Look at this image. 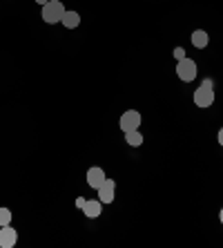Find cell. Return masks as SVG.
<instances>
[{"instance_id":"8","label":"cell","mask_w":223,"mask_h":248,"mask_svg":"<svg viewBox=\"0 0 223 248\" xmlns=\"http://www.w3.org/2000/svg\"><path fill=\"white\" fill-rule=\"evenodd\" d=\"M101 210H103V202H101V199H89V202H85V206H83V215L89 217V219L101 217Z\"/></svg>"},{"instance_id":"3","label":"cell","mask_w":223,"mask_h":248,"mask_svg":"<svg viewBox=\"0 0 223 248\" xmlns=\"http://www.w3.org/2000/svg\"><path fill=\"white\" fill-rule=\"evenodd\" d=\"M120 130L123 132H132V130H138V125H141V114H138L136 110H127L120 114Z\"/></svg>"},{"instance_id":"14","label":"cell","mask_w":223,"mask_h":248,"mask_svg":"<svg viewBox=\"0 0 223 248\" xmlns=\"http://www.w3.org/2000/svg\"><path fill=\"white\" fill-rule=\"evenodd\" d=\"M85 202H87V199H83V197H76V208H80V210H83Z\"/></svg>"},{"instance_id":"4","label":"cell","mask_w":223,"mask_h":248,"mask_svg":"<svg viewBox=\"0 0 223 248\" xmlns=\"http://www.w3.org/2000/svg\"><path fill=\"white\" fill-rule=\"evenodd\" d=\"M192 98H194V105H196V108L206 110V108H210V105L214 103V90L201 85L199 90H194V96H192Z\"/></svg>"},{"instance_id":"17","label":"cell","mask_w":223,"mask_h":248,"mask_svg":"<svg viewBox=\"0 0 223 248\" xmlns=\"http://www.w3.org/2000/svg\"><path fill=\"white\" fill-rule=\"evenodd\" d=\"M36 2H38V5L43 7V5H47V2H49V0H36Z\"/></svg>"},{"instance_id":"16","label":"cell","mask_w":223,"mask_h":248,"mask_svg":"<svg viewBox=\"0 0 223 248\" xmlns=\"http://www.w3.org/2000/svg\"><path fill=\"white\" fill-rule=\"evenodd\" d=\"M217 141H219V145H223V127L219 130V134H217Z\"/></svg>"},{"instance_id":"6","label":"cell","mask_w":223,"mask_h":248,"mask_svg":"<svg viewBox=\"0 0 223 248\" xmlns=\"http://www.w3.org/2000/svg\"><path fill=\"white\" fill-rule=\"evenodd\" d=\"M98 199L103 203H112L114 202V192H116V181L114 179H105L103 181V186L98 188Z\"/></svg>"},{"instance_id":"1","label":"cell","mask_w":223,"mask_h":248,"mask_svg":"<svg viewBox=\"0 0 223 248\" xmlns=\"http://www.w3.org/2000/svg\"><path fill=\"white\" fill-rule=\"evenodd\" d=\"M65 5L60 2V0H49L47 5H43V20H45L47 25H56L63 20L65 16Z\"/></svg>"},{"instance_id":"10","label":"cell","mask_w":223,"mask_h":248,"mask_svg":"<svg viewBox=\"0 0 223 248\" xmlns=\"http://www.w3.org/2000/svg\"><path fill=\"white\" fill-rule=\"evenodd\" d=\"M60 23H63L67 29H76L80 25V14L78 12H65V16H63Z\"/></svg>"},{"instance_id":"13","label":"cell","mask_w":223,"mask_h":248,"mask_svg":"<svg viewBox=\"0 0 223 248\" xmlns=\"http://www.w3.org/2000/svg\"><path fill=\"white\" fill-rule=\"evenodd\" d=\"M174 58H177V63H178V61H183V58H185V49H183V47H174Z\"/></svg>"},{"instance_id":"2","label":"cell","mask_w":223,"mask_h":248,"mask_svg":"<svg viewBox=\"0 0 223 248\" xmlns=\"http://www.w3.org/2000/svg\"><path fill=\"white\" fill-rule=\"evenodd\" d=\"M177 76L183 83H192L196 78V63L188 56H185L183 61H178L177 63Z\"/></svg>"},{"instance_id":"18","label":"cell","mask_w":223,"mask_h":248,"mask_svg":"<svg viewBox=\"0 0 223 248\" xmlns=\"http://www.w3.org/2000/svg\"><path fill=\"white\" fill-rule=\"evenodd\" d=\"M219 219H221V224H223V208H221V213H219Z\"/></svg>"},{"instance_id":"12","label":"cell","mask_w":223,"mask_h":248,"mask_svg":"<svg viewBox=\"0 0 223 248\" xmlns=\"http://www.w3.org/2000/svg\"><path fill=\"white\" fill-rule=\"evenodd\" d=\"M12 224V210L9 208H0V226Z\"/></svg>"},{"instance_id":"9","label":"cell","mask_w":223,"mask_h":248,"mask_svg":"<svg viewBox=\"0 0 223 248\" xmlns=\"http://www.w3.org/2000/svg\"><path fill=\"white\" fill-rule=\"evenodd\" d=\"M208 43H210V36H208V31H203V29H196V31H192V45H194L196 49H203V47H208Z\"/></svg>"},{"instance_id":"5","label":"cell","mask_w":223,"mask_h":248,"mask_svg":"<svg viewBox=\"0 0 223 248\" xmlns=\"http://www.w3.org/2000/svg\"><path fill=\"white\" fill-rule=\"evenodd\" d=\"M18 242V232L12 226H0V248H14Z\"/></svg>"},{"instance_id":"15","label":"cell","mask_w":223,"mask_h":248,"mask_svg":"<svg viewBox=\"0 0 223 248\" xmlns=\"http://www.w3.org/2000/svg\"><path fill=\"white\" fill-rule=\"evenodd\" d=\"M203 87H210V90H214V83H212V78H206V81L201 83Z\"/></svg>"},{"instance_id":"11","label":"cell","mask_w":223,"mask_h":248,"mask_svg":"<svg viewBox=\"0 0 223 248\" xmlns=\"http://www.w3.org/2000/svg\"><path fill=\"white\" fill-rule=\"evenodd\" d=\"M125 143H127V145H132V148H138V145L143 143V134L138 132V130L125 132Z\"/></svg>"},{"instance_id":"7","label":"cell","mask_w":223,"mask_h":248,"mask_svg":"<svg viewBox=\"0 0 223 248\" xmlns=\"http://www.w3.org/2000/svg\"><path fill=\"white\" fill-rule=\"evenodd\" d=\"M105 179H107V177H105L103 168H89V170H87V186L94 188V190H98V188L103 186Z\"/></svg>"}]
</instances>
